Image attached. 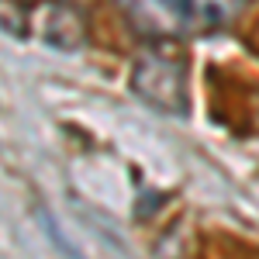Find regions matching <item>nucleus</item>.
Returning a JSON list of instances; mask_svg holds the SVG:
<instances>
[{"instance_id":"obj_1","label":"nucleus","mask_w":259,"mask_h":259,"mask_svg":"<svg viewBox=\"0 0 259 259\" xmlns=\"http://www.w3.org/2000/svg\"><path fill=\"white\" fill-rule=\"evenodd\" d=\"M132 90L162 114H187V69L177 56L149 49L132 66Z\"/></svg>"},{"instance_id":"obj_2","label":"nucleus","mask_w":259,"mask_h":259,"mask_svg":"<svg viewBox=\"0 0 259 259\" xmlns=\"http://www.w3.org/2000/svg\"><path fill=\"white\" fill-rule=\"evenodd\" d=\"M121 7V14L128 18V24L152 41H166V38H183L190 35L187 21L180 18V11L169 0H114Z\"/></svg>"},{"instance_id":"obj_3","label":"nucleus","mask_w":259,"mask_h":259,"mask_svg":"<svg viewBox=\"0 0 259 259\" xmlns=\"http://www.w3.org/2000/svg\"><path fill=\"white\" fill-rule=\"evenodd\" d=\"M83 38H87V21H83L80 7L52 0L41 14V41L62 52H73L83 45Z\"/></svg>"},{"instance_id":"obj_4","label":"nucleus","mask_w":259,"mask_h":259,"mask_svg":"<svg viewBox=\"0 0 259 259\" xmlns=\"http://www.w3.org/2000/svg\"><path fill=\"white\" fill-rule=\"evenodd\" d=\"M169 4L180 11V18L187 21L194 35V31H211V28L228 24L249 0H169Z\"/></svg>"}]
</instances>
